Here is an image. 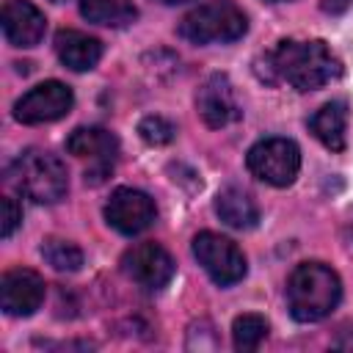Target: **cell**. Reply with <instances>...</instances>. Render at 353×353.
<instances>
[{"label":"cell","mask_w":353,"mask_h":353,"mask_svg":"<svg viewBox=\"0 0 353 353\" xmlns=\"http://www.w3.org/2000/svg\"><path fill=\"white\" fill-rule=\"evenodd\" d=\"M41 256L50 268L61 273H74L83 265V251L72 240H61V237H47L41 243Z\"/></svg>","instance_id":"cell-18"},{"label":"cell","mask_w":353,"mask_h":353,"mask_svg":"<svg viewBox=\"0 0 353 353\" xmlns=\"http://www.w3.org/2000/svg\"><path fill=\"white\" fill-rule=\"evenodd\" d=\"M245 165L259 182L273 188H287L295 182L301 171V149L290 138H279V135L262 138L248 149Z\"/></svg>","instance_id":"cell-5"},{"label":"cell","mask_w":353,"mask_h":353,"mask_svg":"<svg viewBox=\"0 0 353 353\" xmlns=\"http://www.w3.org/2000/svg\"><path fill=\"white\" fill-rule=\"evenodd\" d=\"M55 55L58 61L72 69V72H88L99 63L102 58V41L83 33V30H74V28H63L55 33Z\"/></svg>","instance_id":"cell-14"},{"label":"cell","mask_w":353,"mask_h":353,"mask_svg":"<svg viewBox=\"0 0 353 353\" xmlns=\"http://www.w3.org/2000/svg\"><path fill=\"white\" fill-rule=\"evenodd\" d=\"M74 105V94L61 80H44L14 102V119L19 124H50L63 119Z\"/></svg>","instance_id":"cell-7"},{"label":"cell","mask_w":353,"mask_h":353,"mask_svg":"<svg viewBox=\"0 0 353 353\" xmlns=\"http://www.w3.org/2000/svg\"><path fill=\"white\" fill-rule=\"evenodd\" d=\"M0 207H3L0 234H3V237H11V234H14V229L22 223V207H19V204H17V199H11V196H3Z\"/></svg>","instance_id":"cell-21"},{"label":"cell","mask_w":353,"mask_h":353,"mask_svg":"<svg viewBox=\"0 0 353 353\" xmlns=\"http://www.w3.org/2000/svg\"><path fill=\"white\" fill-rule=\"evenodd\" d=\"M273 3H284V0H273Z\"/></svg>","instance_id":"cell-25"},{"label":"cell","mask_w":353,"mask_h":353,"mask_svg":"<svg viewBox=\"0 0 353 353\" xmlns=\"http://www.w3.org/2000/svg\"><path fill=\"white\" fill-rule=\"evenodd\" d=\"M309 130L314 132V138L331 149V152H342L345 149V130H347V102L345 99H331L325 102L312 119H309Z\"/></svg>","instance_id":"cell-15"},{"label":"cell","mask_w":353,"mask_h":353,"mask_svg":"<svg viewBox=\"0 0 353 353\" xmlns=\"http://www.w3.org/2000/svg\"><path fill=\"white\" fill-rule=\"evenodd\" d=\"M265 336H268V320L262 314H240V317H234L232 339H234L237 350H243V353L256 350Z\"/></svg>","instance_id":"cell-19"},{"label":"cell","mask_w":353,"mask_h":353,"mask_svg":"<svg viewBox=\"0 0 353 353\" xmlns=\"http://www.w3.org/2000/svg\"><path fill=\"white\" fill-rule=\"evenodd\" d=\"M339 298L342 281L336 270L323 262H301L287 279V303L298 323H317L328 317Z\"/></svg>","instance_id":"cell-2"},{"label":"cell","mask_w":353,"mask_h":353,"mask_svg":"<svg viewBox=\"0 0 353 353\" xmlns=\"http://www.w3.org/2000/svg\"><path fill=\"white\" fill-rule=\"evenodd\" d=\"M138 135H141L146 143H152V146H165V143L174 141L176 127H174L165 116H146V119H141V124H138Z\"/></svg>","instance_id":"cell-20"},{"label":"cell","mask_w":353,"mask_h":353,"mask_svg":"<svg viewBox=\"0 0 353 353\" xmlns=\"http://www.w3.org/2000/svg\"><path fill=\"white\" fill-rule=\"evenodd\" d=\"M196 110L201 116V121L212 130L218 127H226L232 121L240 119V105H237V97H234V85L226 74L215 72L210 74L201 85H199V94H196Z\"/></svg>","instance_id":"cell-10"},{"label":"cell","mask_w":353,"mask_h":353,"mask_svg":"<svg viewBox=\"0 0 353 353\" xmlns=\"http://www.w3.org/2000/svg\"><path fill=\"white\" fill-rule=\"evenodd\" d=\"M268 63L276 72V77L292 85L295 91H317L342 74L339 58L328 50L325 41L317 39L314 41L284 39L268 55Z\"/></svg>","instance_id":"cell-1"},{"label":"cell","mask_w":353,"mask_h":353,"mask_svg":"<svg viewBox=\"0 0 353 353\" xmlns=\"http://www.w3.org/2000/svg\"><path fill=\"white\" fill-rule=\"evenodd\" d=\"M0 28L11 47H36L44 39L47 19L30 0H6L0 11Z\"/></svg>","instance_id":"cell-12"},{"label":"cell","mask_w":353,"mask_h":353,"mask_svg":"<svg viewBox=\"0 0 353 353\" xmlns=\"http://www.w3.org/2000/svg\"><path fill=\"white\" fill-rule=\"evenodd\" d=\"M193 256L218 287H232L245 276V256L234 240L218 232H199L193 237Z\"/></svg>","instance_id":"cell-6"},{"label":"cell","mask_w":353,"mask_h":353,"mask_svg":"<svg viewBox=\"0 0 353 353\" xmlns=\"http://www.w3.org/2000/svg\"><path fill=\"white\" fill-rule=\"evenodd\" d=\"M121 270L146 290H163L174 279V259L157 243H138L121 256Z\"/></svg>","instance_id":"cell-9"},{"label":"cell","mask_w":353,"mask_h":353,"mask_svg":"<svg viewBox=\"0 0 353 353\" xmlns=\"http://www.w3.org/2000/svg\"><path fill=\"white\" fill-rule=\"evenodd\" d=\"M44 301V279L36 270L14 268L0 279V306L11 317H30Z\"/></svg>","instance_id":"cell-11"},{"label":"cell","mask_w":353,"mask_h":353,"mask_svg":"<svg viewBox=\"0 0 353 353\" xmlns=\"http://www.w3.org/2000/svg\"><path fill=\"white\" fill-rule=\"evenodd\" d=\"M160 3H165V6H176V3H188V0H160Z\"/></svg>","instance_id":"cell-23"},{"label":"cell","mask_w":353,"mask_h":353,"mask_svg":"<svg viewBox=\"0 0 353 353\" xmlns=\"http://www.w3.org/2000/svg\"><path fill=\"white\" fill-rule=\"evenodd\" d=\"M248 30V19L243 8L232 0H210L179 22V36L190 44H229L243 39Z\"/></svg>","instance_id":"cell-4"},{"label":"cell","mask_w":353,"mask_h":353,"mask_svg":"<svg viewBox=\"0 0 353 353\" xmlns=\"http://www.w3.org/2000/svg\"><path fill=\"white\" fill-rule=\"evenodd\" d=\"M80 14L94 25L124 28L138 17L135 0H80Z\"/></svg>","instance_id":"cell-17"},{"label":"cell","mask_w":353,"mask_h":353,"mask_svg":"<svg viewBox=\"0 0 353 353\" xmlns=\"http://www.w3.org/2000/svg\"><path fill=\"white\" fill-rule=\"evenodd\" d=\"M8 176H11L14 188L22 196H28L30 201H36V204H55L69 190L66 165L55 154H50L44 149L22 152L14 160Z\"/></svg>","instance_id":"cell-3"},{"label":"cell","mask_w":353,"mask_h":353,"mask_svg":"<svg viewBox=\"0 0 353 353\" xmlns=\"http://www.w3.org/2000/svg\"><path fill=\"white\" fill-rule=\"evenodd\" d=\"M154 201L138 188H116L105 204V221L119 234H141L154 223Z\"/></svg>","instance_id":"cell-8"},{"label":"cell","mask_w":353,"mask_h":353,"mask_svg":"<svg viewBox=\"0 0 353 353\" xmlns=\"http://www.w3.org/2000/svg\"><path fill=\"white\" fill-rule=\"evenodd\" d=\"M215 212L218 218L232 226V229H254L256 221H259V207L256 201L240 190V188H223L218 196H215Z\"/></svg>","instance_id":"cell-16"},{"label":"cell","mask_w":353,"mask_h":353,"mask_svg":"<svg viewBox=\"0 0 353 353\" xmlns=\"http://www.w3.org/2000/svg\"><path fill=\"white\" fill-rule=\"evenodd\" d=\"M350 6H353V0H323V11H328V14H342Z\"/></svg>","instance_id":"cell-22"},{"label":"cell","mask_w":353,"mask_h":353,"mask_svg":"<svg viewBox=\"0 0 353 353\" xmlns=\"http://www.w3.org/2000/svg\"><path fill=\"white\" fill-rule=\"evenodd\" d=\"M50 3H66V0H50Z\"/></svg>","instance_id":"cell-24"},{"label":"cell","mask_w":353,"mask_h":353,"mask_svg":"<svg viewBox=\"0 0 353 353\" xmlns=\"http://www.w3.org/2000/svg\"><path fill=\"white\" fill-rule=\"evenodd\" d=\"M66 152L80 160H91L105 171L119 154V138L105 127H77L66 138Z\"/></svg>","instance_id":"cell-13"}]
</instances>
